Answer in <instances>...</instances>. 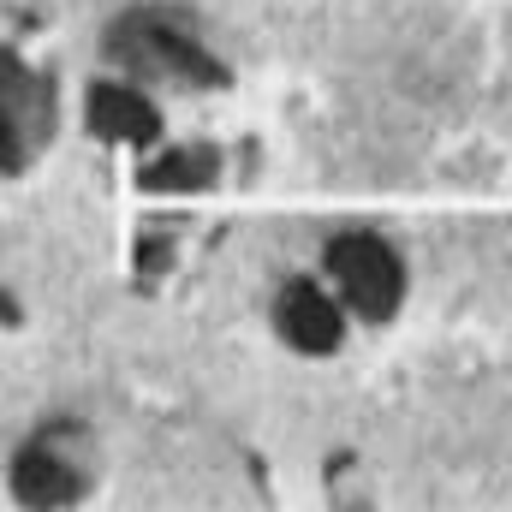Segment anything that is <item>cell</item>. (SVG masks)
I'll use <instances>...</instances> for the list:
<instances>
[]
</instances>
